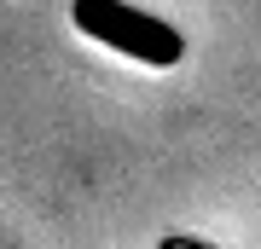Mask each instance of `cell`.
I'll use <instances>...</instances> for the list:
<instances>
[{
	"label": "cell",
	"instance_id": "cell-2",
	"mask_svg": "<svg viewBox=\"0 0 261 249\" xmlns=\"http://www.w3.org/2000/svg\"><path fill=\"white\" fill-rule=\"evenodd\" d=\"M157 249H209V243H192V238H163Z\"/></svg>",
	"mask_w": 261,
	"mask_h": 249
},
{
	"label": "cell",
	"instance_id": "cell-1",
	"mask_svg": "<svg viewBox=\"0 0 261 249\" xmlns=\"http://www.w3.org/2000/svg\"><path fill=\"white\" fill-rule=\"evenodd\" d=\"M70 23L82 35H93L99 46H111L122 58H140L151 70H174L186 58V41H180L174 23H163L157 12L128 6V0H70Z\"/></svg>",
	"mask_w": 261,
	"mask_h": 249
}]
</instances>
